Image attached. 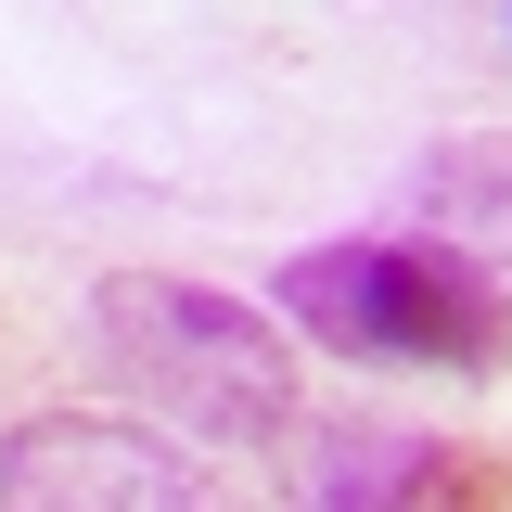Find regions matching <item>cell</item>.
Masks as SVG:
<instances>
[{
    "instance_id": "6da1fadb",
    "label": "cell",
    "mask_w": 512,
    "mask_h": 512,
    "mask_svg": "<svg viewBox=\"0 0 512 512\" xmlns=\"http://www.w3.org/2000/svg\"><path fill=\"white\" fill-rule=\"evenodd\" d=\"M90 346H103L116 384H141L167 423H192L218 448L295 436V359H282V333L244 295H205V282H167V269H116L90 295Z\"/></svg>"
},
{
    "instance_id": "7a4b0ae2",
    "label": "cell",
    "mask_w": 512,
    "mask_h": 512,
    "mask_svg": "<svg viewBox=\"0 0 512 512\" xmlns=\"http://www.w3.org/2000/svg\"><path fill=\"white\" fill-rule=\"evenodd\" d=\"M282 320H308L333 359H397V372H500L512 359V308L448 244H308L282 256Z\"/></svg>"
},
{
    "instance_id": "3957f363",
    "label": "cell",
    "mask_w": 512,
    "mask_h": 512,
    "mask_svg": "<svg viewBox=\"0 0 512 512\" xmlns=\"http://www.w3.org/2000/svg\"><path fill=\"white\" fill-rule=\"evenodd\" d=\"M0 512H231V487L116 410H26L0 436Z\"/></svg>"
},
{
    "instance_id": "277c9868",
    "label": "cell",
    "mask_w": 512,
    "mask_h": 512,
    "mask_svg": "<svg viewBox=\"0 0 512 512\" xmlns=\"http://www.w3.org/2000/svg\"><path fill=\"white\" fill-rule=\"evenodd\" d=\"M308 512H512V461L500 448H448V436H320L308 461Z\"/></svg>"
},
{
    "instance_id": "5b68a950",
    "label": "cell",
    "mask_w": 512,
    "mask_h": 512,
    "mask_svg": "<svg viewBox=\"0 0 512 512\" xmlns=\"http://www.w3.org/2000/svg\"><path fill=\"white\" fill-rule=\"evenodd\" d=\"M423 218L461 231V269H487V295L512 308V141H448L436 167H423Z\"/></svg>"
}]
</instances>
